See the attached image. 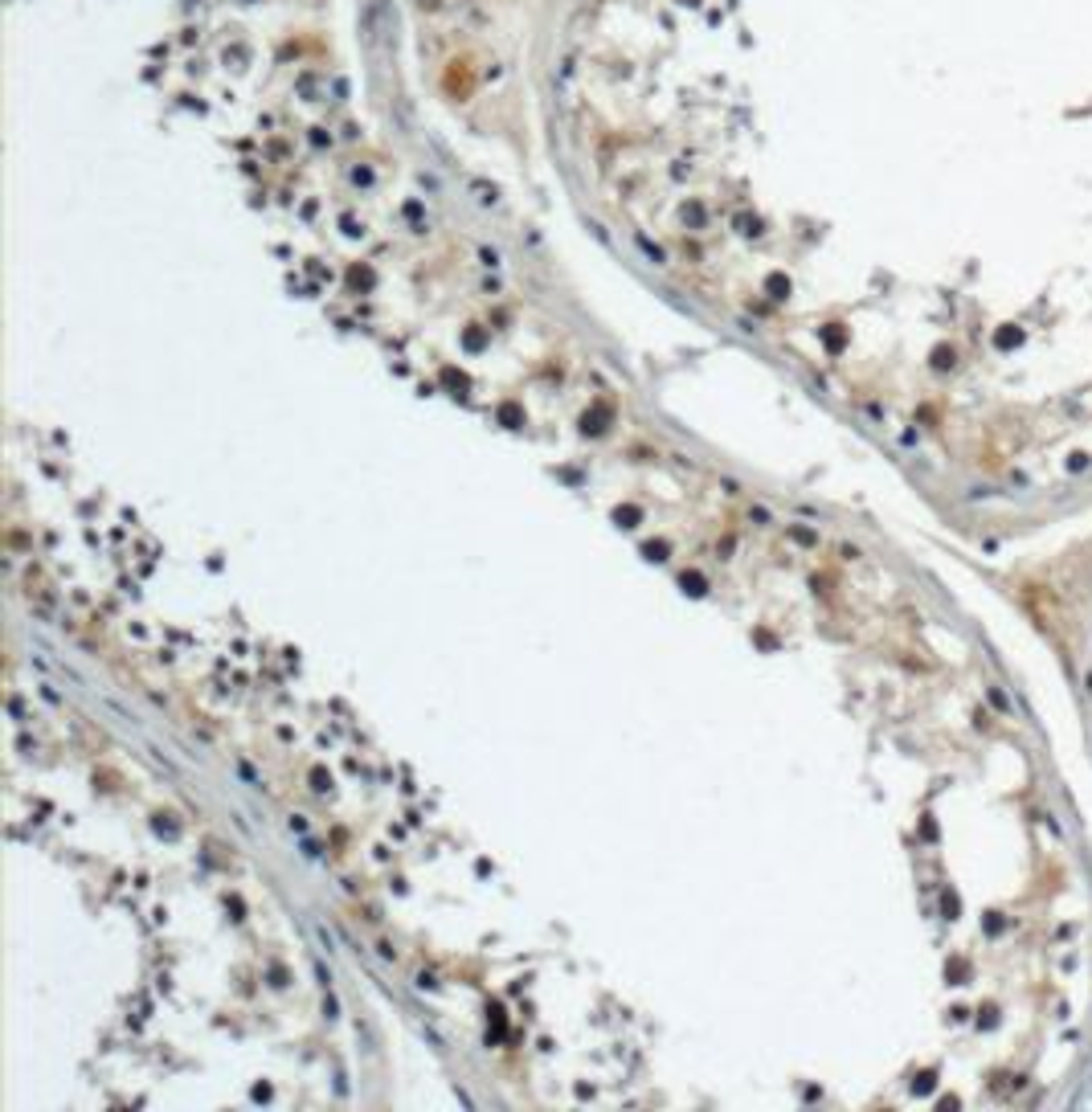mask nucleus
Segmentation results:
<instances>
[{
  "mask_svg": "<svg viewBox=\"0 0 1092 1112\" xmlns=\"http://www.w3.org/2000/svg\"><path fill=\"white\" fill-rule=\"evenodd\" d=\"M475 87H479L475 62H471V58H450L446 70H442V91H446V99H471Z\"/></svg>",
  "mask_w": 1092,
  "mask_h": 1112,
  "instance_id": "f257e3e1",
  "label": "nucleus"
}]
</instances>
